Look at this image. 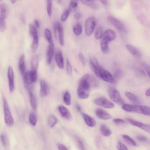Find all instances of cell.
<instances>
[{"instance_id": "d590c367", "label": "cell", "mask_w": 150, "mask_h": 150, "mask_svg": "<svg viewBox=\"0 0 150 150\" xmlns=\"http://www.w3.org/2000/svg\"><path fill=\"white\" fill-rule=\"evenodd\" d=\"M122 137L123 139H124L128 144H129V145H132V146H135L137 145L136 142H135L131 137H130L129 135H126V134H123V135H122Z\"/></svg>"}, {"instance_id": "7c38bea8", "label": "cell", "mask_w": 150, "mask_h": 150, "mask_svg": "<svg viewBox=\"0 0 150 150\" xmlns=\"http://www.w3.org/2000/svg\"><path fill=\"white\" fill-rule=\"evenodd\" d=\"M7 77L8 80L9 90L11 93H13L15 90V76L12 67L9 66L7 70Z\"/></svg>"}, {"instance_id": "f35d334b", "label": "cell", "mask_w": 150, "mask_h": 150, "mask_svg": "<svg viewBox=\"0 0 150 150\" xmlns=\"http://www.w3.org/2000/svg\"><path fill=\"white\" fill-rule=\"evenodd\" d=\"M46 11L47 15L49 17L52 16V0H46Z\"/></svg>"}, {"instance_id": "ffe728a7", "label": "cell", "mask_w": 150, "mask_h": 150, "mask_svg": "<svg viewBox=\"0 0 150 150\" xmlns=\"http://www.w3.org/2000/svg\"><path fill=\"white\" fill-rule=\"evenodd\" d=\"M126 48L127 49V50L129 52V53L135 57L136 58H141V53L140 52V51L134 46L130 45V44H127L125 45Z\"/></svg>"}, {"instance_id": "4316f807", "label": "cell", "mask_w": 150, "mask_h": 150, "mask_svg": "<svg viewBox=\"0 0 150 150\" xmlns=\"http://www.w3.org/2000/svg\"><path fill=\"white\" fill-rule=\"evenodd\" d=\"M125 95L128 98V100H130L131 101H132V103H135V104H138V103H139V98L134 93H132L131 92H129V91H125Z\"/></svg>"}, {"instance_id": "b9f144b4", "label": "cell", "mask_w": 150, "mask_h": 150, "mask_svg": "<svg viewBox=\"0 0 150 150\" xmlns=\"http://www.w3.org/2000/svg\"><path fill=\"white\" fill-rule=\"evenodd\" d=\"M66 69L67 74L69 76H71V75L72 74V73H73V69H72L71 65V64H70V63L69 62V61L68 59H67V60H66Z\"/></svg>"}, {"instance_id": "60d3db41", "label": "cell", "mask_w": 150, "mask_h": 150, "mask_svg": "<svg viewBox=\"0 0 150 150\" xmlns=\"http://www.w3.org/2000/svg\"><path fill=\"white\" fill-rule=\"evenodd\" d=\"M69 15H70V11H69V9H65L61 15V17H60L61 21L65 22L67 19Z\"/></svg>"}, {"instance_id": "e0dca14e", "label": "cell", "mask_w": 150, "mask_h": 150, "mask_svg": "<svg viewBox=\"0 0 150 150\" xmlns=\"http://www.w3.org/2000/svg\"><path fill=\"white\" fill-rule=\"evenodd\" d=\"M58 110L61 115L66 120H70L72 117L70 111L64 105H60L58 106Z\"/></svg>"}, {"instance_id": "6f0895ef", "label": "cell", "mask_w": 150, "mask_h": 150, "mask_svg": "<svg viewBox=\"0 0 150 150\" xmlns=\"http://www.w3.org/2000/svg\"><path fill=\"white\" fill-rule=\"evenodd\" d=\"M103 4L104 5H107V0H100Z\"/></svg>"}, {"instance_id": "836d02e7", "label": "cell", "mask_w": 150, "mask_h": 150, "mask_svg": "<svg viewBox=\"0 0 150 150\" xmlns=\"http://www.w3.org/2000/svg\"><path fill=\"white\" fill-rule=\"evenodd\" d=\"M38 56L37 55H34L31 60V70H37L38 67Z\"/></svg>"}, {"instance_id": "e575fe53", "label": "cell", "mask_w": 150, "mask_h": 150, "mask_svg": "<svg viewBox=\"0 0 150 150\" xmlns=\"http://www.w3.org/2000/svg\"><path fill=\"white\" fill-rule=\"evenodd\" d=\"M63 101L67 105H70L71 104V95L68 91H66L63 94Z\"/></svg>"}, {"instance_id": "8fae6325", "label": "cell", "mask_w": 150, "mask_h": 150, "mask_svg": "<svg viewBox=\"0 0 150 150\" xmlns=\"http://www.w3.org/2000/svg\"><path fill=\"white\" fill-rule=\"evenodd\" d=\"M107 19L108 21L111 23V24L112 25L120 32L125 33L127 32L124 25L120 20L112 16H108L107 17Z\"/></svg>"}, {"instance_id": "f5cc1de1", "label": "cell", "mask_w": 150, "mask_h": 150, "mask_svg": "<svg viewBox=\"0 0 150 150\" xmlns=\"http://www.w3.org/2000/svg\"><path fill=\"white\" fill-rule=\"evenodd\" d=\"M74 17L75 19L79 20V19H80L82 17V15H81V13H80V12H76V13H75V14L74 15Z\"/></svg>"}, {"instance_id": "d4e9b609", "label": "cell", "mask_w": 150, "mask_h": 150, "mask_svg": "<svg viewBox=\"0 0 150 150\" xmlns=\"http://www.w3.org/2000/svg\"><path fill=\"white\" fill-rule=\"evenodd\" d=\"M19 69L20 73L23 75L25 73L26 66H25V55L22 54L19 60Z\"/></svg>"}, {"instance_id": "5bb4252c", "label": "cell", "mask_w": 150, "mask_h": 150, "mask_svg": "<svg viewBox=\"0 0 150 150\" xmlns=\"http://www.w3.org/2000/svg\"><path fill=\"white\" fill-rule=\"evenodd\" d=\"M101 38L103 39L104 40L107 41L108 42H110L113 41L115 39L116 33L114 30H113L111 29H108L105 30L103 32Z\"/></svg>"}, {"instance_id": "f1b7e54d", "label": "cell", "mask_w": 150, "mask_h": 150, "mask_svg": "<svg viewBox=\"0 0 150 150\" xmlns=\"http://www.w3.org/2000/svg\"><path fill=\"white\" fill-rule=\"evenodd\" d=\"M108 43L107 41L104 40L103 39L101 38V41H100V47L101 51L104 53H108L109 52V47H108Z\"/></svg>"}, {"instance_id": "6da1fadb", "label": "cell", "mask_w": 150, "mask_h": 150, "mask_svg": "<svg viewBox=\"0 0 150 150\" xmlns=\"http://www.w3.org/2000/svg\"><path fill=\"white\" fill-rule=\"evenodd\" d=\"M97 80L93 76L86 74L79 80L77 87V96L80 99H87L89 97L90 90L97 86Z\"/></svg>"}, {"instance_id": "4dcf8cb0", "label": "cell", "mask_w": 150, "mask_h": 150, "mask_svg": "<svg viewBox=\"0 0 150 150\" xmlns=\"http://www.w3.org/2000/svg\"><path fill=\"white\" fill-rule=\"evenodd\" d=\"M29 33L32 37L38 36L37 28L33 23L29 24Z\"/></svg>"}, {"instance_id": "3957f363", "label": "cell", "mask_w": 150, "mask_h": 150, "mask_svg": "<svg viewBox=\"0 0 150 150\" xmlns=\"http://www.w3.org/2000/svg\"><path fill=\"white\" fill-rule=\"evenodd\" d=\"M2 103H3V110L4 115V121L5 124L8 127H12L14 124V120L11 114V110L8 103V101L5 97L2 96Z\"/></svg>"}, {"instance_id": "8d00e7d4", "label": "cell", "mask_w": 150, "mask_h": 150, "mask_svg": "<svg viewBox=\"0 0 150 150\" xmlns=\"http://www.w3.org/2000/svg\"><path fill=\"white\" fill-rule=\"evenodd\" d=\"M29 121L32 126H33V127L36 126V125L37 124V117L35 113L31 112L29 114Z\"/></svg>"}, {"instance_id": "4fadbf2b", "label": "cell", "mask_w": 150, "mask_h": 150, "mask_svg": "<svg viewBox=\"0 0 150 150\" xmlns=\"http://www.w3.org/2000/svg\"><path fill=\"white\" fill-rule=\"evenodd\" d=\"M127 121L131 124L132 125H134L135 127H137L145 131H146L148 133L150 132V125L148 124H145L143 122H141L140 121H138L137 120L132 119V118H127Z\"/></svg>"}, {"instance_id": "db71d44e", "label": "cell", "mask_w": 150, "mask_h": 150, "mask_svg": "<svg viewBox=\"0 0 150 150\" xmlns=\"http://www.w3.org/2000/svg\"><path fill=\"white\" fill-rule=\"evenodd\" d=\"M34 25H35V26L37 28H39L40 27V23H39V21L38 20V19H35L34 21Z\"/></svg>"}, {"instance_id": "ba28073f", "label": "cell", "mask_w": 150, "mask_h": 150, "mask_svg": "<svg viewBox=\"0 0 150 150\" xmlns=\"http://www.w3.org/2000/svg\"><path fill=\"white\" fill-rule=\"evenodd\" d=\"M96 25V19L91 16L87 19L85 22V33L87 36H90L93 33Z\"/></svg>"}, {"instance_id": "7a4b0ae2", "label": "cell", "mask_w": 150, "mask_h": 150, "mask_svg": "<svg viewBox=\"0 0 150 150\" xmlns=\"http://www.w3.org/2000/svg\"><path fill=\"white\" fill-rule=\"evenodd\" d=\"M122 108L123 110L127 112H134L147 116L150 115L149 107L147 105H139L136 104H123L122 105Z\"/></svg>"}, {"instance_id": "44dd1931", "label": "cell", "mask_w": 150, "mask_h": 150, "mask_svg": "<svg viewBox=\"0 0 150 150\" xmlns=\"http://www.w3.org/2000/svg\"><path fill=\"white\" fill-rule=\"evenodd\" d=\"M89 64H90V66L91 70H93L94 73L96 75V74L98 71V70L99 67H100V65L99 64L97 59L95 57H90V59L89 60Z\"/></svg>"}, {"instance_id": "d6a6232c", "label": "cell", "mask_w": 150, "mask_h": 150, "mask_svg": "<svg viewBox=\"0 0 150 150\" xmlns=\"http://www.w3.org/2000/svg\"><path fill=\"white\" fill-rule=\"evenodd\" d=\"M73 33L74 34L76 35V36H80L82 32H83V28H82V26L80 24V23H77L74 26H73Z\"/></svg>"}, {"instance_id": "484cf974", "label": "cell", "mask_w": 150, "mask_h": 150, "mask_svg": "<svg viewBox=\"0 0 150 150\" xmlns=\"http://www.w3.org/2000/svg\"><path fill=\"white\" fill-rule=\"evenodd\" d=\"M100 130L101 134L104 137H109L112 134L111 129L107 125L104 124H101L100 125Z\"/></svg>"}, {"instance_id": "7bdbcfd3", "label": "cell", "mask_w": 150, "mask_h": 150, "mask_svg": "<svg viewBox=\"0 0 150 150\" xmlns=\"http://www.w3.org/2000/svg\"><path fill=\"white\" fill-rule=\"evenodd\" d=\"M124 76V73L123 71L120 70V69H118L117 70L115 73H114V77H115V79H121Z\"/></svg>"}, {"instance_id": "bcb514c9", "label": "cell", "mask_w": 150, "mask_h": 150, "mask_svg": "<svg viewBox=\"0 0 150 150\" xmlns=\"http://www.w3.org/2000/svg\"><path fill=\"white\" fill-rule=\"evenodd\" d=\"M0 139L2 144L4 146L6 147L7 145V139H6V137L5 134H1L0 135Z\"/></svg>"}, {"instance_id": "74e56055", "label": "cell", "mask_w": 150, "mask_h": 150, "mask_svg": "<svg viewBox=\"0 0 150 150\" xmlns=\"http://www.w3.org/2000/svg\"><path fill=\"white\" fill-rule=\"evenodd\" d=\"M103 34V29L101 26H98L94 33V37L97 40L100 39L102 38Z\"/></svg>"}, {"instance_id": "c3c4849f", "label": "cell", "mask_w": 150, "mask_h": 150, "mask_svg": "<svg viewBox=\"0 0 150 150\" xmlns=\"http://www.w3.org/2000/svg\"><path fill=\"white\" fill-rule=\"evenodd\" d=\"M137 139L141 142H149V139L147 137H145L144 135H138L137 137Z\"/></svg>"}, {"instance_id": "d6986e66", "label": "cell", "mask_w": 150, "mask_h": 150, "mask_svg": "<svg viewBox=\"0 0 150 150\" xmlns=\"http://www.w3.org/2000/svg\"><path fill=\"white\" fill-rule=\"evenodd\" d=\"M81 115L85 123L87 126L90 127H94L96 125V121L95 119L93 118L91 116L86 113H82Z\"/></svg>"}, {"instance_id": "9a60e30c", "label": "cell", "mask_w": 150, "mask_h": 150, "mask_svg": "<svg viewBox=\"0 0 150 150\" xmlns=\"http://www.w3.org/2000/svg\"><path fill=\"white\" fill-rule=\"evenodd\" d=\"M40 84V96L41 97H46L49 93V86L47 83L44 80H40L39 81Z\"/></svg>"}, {"instance_id": "2e32d148", "label": "cell", "mask_w": 150, "mask_h": 150, "mask_svg": "<svg viewBox=\"0 0 150 150\" xmlns=\"http://www.w3.org/2000/svg\"><path fill=\"white\" fill-rule=\"evenodd\" d=\"M96 115L97 117L101 120H107L112 118V115L110 114L108 112L105 111L103 109L101 108H97L96 110Z\"/></svg>"}, {"instance_id": "5b68a950", "label": "cell", "mask_w": 150, "mask_h": 150, "mask_svg": "<svg viewBox=\"0 0 150 150\" xmlns=\"http://www.w3.org/2000/svg\"><path fill=\"white\" fill-rule=\"evenodd\" d=\"M108 94L111 100L119 105H122L124 104V101L121 96L120 91L114 87H110L108 89Z\"/></svg>"}, {"instance_id": "30bf717a", "label": "cell", "mask_w": 150, "mask_h": 150, "mask_svg": "<svg viewBox=\"0 0 150 150\" xmlns=\"http://www.w3.org/2000/svg\"><path fill=\"white\" fill-rule=\"evenodd\" d=\"M94 103L98 106L106 108H113L115 107L114 104L111 101L104 97L97 98L94 100Z\"/></svg>"}, {"instance_id": "681fc988", "label": "cell", "mask_w": 150, "mask_h": 150, "mask_svg": "<svg viewBox=\"0 0 150 150\" xmlns=\"http://www.w3.org/2000/svg\"><path fill=\"white\" fill-rule=\"evenodd\" d=\"M79 58L80 60L81 61L83 66H85L86 62V59L84 56V54L82 53H79Z\"/></svg>"}, {"instance_id": "816d5d0a", "label": "cell", "mask_w": 150, "mask_h": 150, "mask_svg": "<svg viewBox=\"0 0 150 150\" xmlns=\"http://www.w3.org/2000/svg\"><path fill=\"white\" fill-rule=\"evenodd\" d=\"M144 67L145 68V71H146L147 73V76H148V77H149V66L146 63H144Z\"/></svg>"}, {"instance_id": "f907efd6", "label": "cell", "mask_w": 150, "mask_h": 150, "mask_svg": "<svg viewBox=\"0 0 150 150\" xmlns=\"http://www.w3.org/2000/svg\"><path fill=\"white\" fill-rule=\"evenodd\" d=\"M57 148L59 150H68V148L64 145L60 143L57 144Z\"/></svg>"}, {"instance_id": "9f6ffc18", "label": "cell", "mask_w": 150, "mask_h": 150, "mask_svg": "<svg viewBox=\"0 0 150 150\" xmlns=\"http://www.w3.org/2000/svg\"><path fill=\"white\" fill-rule=\"evenodd\" d=\"M76 107H77V110H78L79 112L81 111V107H80V106L79 104H77V105H76Z\"/></svg>"}, {"instance_id": "8992f818", "label": "cell", "mask_w": 150, "mask_h": 150, "mask_svg": "<svg viewBox=\"0 0 150 150\" xmlns=\"http://www.w3.org/2000/svg\"><path fill=\"white\" fill-rule=\"evenodd\" d=\"M7 16V7L4 3L0 4V32H5L6 29V19Z\"/></svg>"}, {"instance_id": "ac0fdd59", "label": "cell", "mask_w": 150, "mask_h": 150, "mask_svg": "<svg viewBox=\"0 0 150 150\" xmlns=\"http://www.w3.org/2000/svg\"><path fill=\"white\" fill-rule=\"evenodd\" d=\"M54 59H55V62L56 63L57 66H58V67L60 69H62L64 68V59H63V56L62 54V53L58 50L56 52V54H55V56H54Z\"/></svg>"}, {"instance_id": "9c48e42d", "label": "cell", "mask_w": 150, "mask_h": 150, "mask_svg": "<svg viewBox=\"0 0 150 150\" xmlns=\"http://www.w3.org/2000/svg\"><path fill=\"white\" fill-rule=\"evenodd\" d=\"M54 30L55 32L56 37L57 36L59 44L61 46H64V31L62 25L58 22H56L54 25Z\"/></svg>"}, {"instance_id": "1f68e13d", "label": "cell", "mask_w": 150, "mask_h": 150, "mask_svg": "<svg viewBox=\"0 0 150 150\" xmlns=\"http://www.w3.org/2000/svg\"><path fill=\"white\" fill-rule=\"evenodd\" d=\"M78 6V1L77 0H71L69 6V11L70 12H74L76 11Z\"/></svg>"}, {"instance_id": "83f0119b", "label": "cell", "mask_w": 150, "mask_h": 150, "mask_svg": "<svg viewBox=\"0 0 150 150\" xmlns=\"http://www.w3.org/2000/svg\"><path fill=\"white\" fill-rule=\"evenodd\" d=\"M39 36H36L32 37V42L30 45V49L32 52H35L36 51L39 47Z\"/></svg>"}, {"instance_id": "94428289", "label": "cell", "mask_w": 150, "mask_h": 150, "mask_svg": "<svg viewBox=\"0 0 150 150\" xmlns=\"http://www.w3.org/2000/svg\"><path fill=\"white\" fill-rule=\"evenodd\" d=\"M3 0H0V2H2Z\"/></svg>"}, {"instance_id": "680465c9", "label": "cell", "mask_w": 150, "mask_h": 150, "mask_svg": "<svg viewBox=\"0 0 150 150\" xmlns=\"http://www.w3.org/2000/svg\"><path fill=\"white\" fill-rule=\"evenodd\" d=\"M10 2L12 3V4H15L17 0H9Z\"/></svg>"}, {"instance_id": "ee69618b", "label": "cell", "mask_w": 150, "mask_h": 150, "mask_svg": "<svg viewBox=\"0 0 150 150\" xmlns=\"http://www.w3.org/2000/svg\"><path fill=\"white\" fill-rule=\"evenodd\" d=\"M117 148L118 150H127L128 149V147L122 142L118 141L117 144Z\"/></svg>"}, {"instance_id": "91938a15", "label": "cell", "mask_w": 150, "mask_h": 150, "mask_svg": "<svg viewBox=\"0 0 150 150\" xmlns=\"http://www.w3.org/2000/svg\"><path fill=\"white\" fill-rule=\"evenodd\" d=\"M88 1H89V2H93L94 0H87Z\"/></svg>"}, {"instance_id": "cb8c5ba5", "label": "cell", "mask_w": 150, "mask_h": 150, "mask_svg": "<svg viewBox=\"0 0 150 150\" xmlns=\"http://www.w3.org/2000/svg\"><path fill=\"white\" fill-rule=\"evenodd\" d=\"M57 122H58V119L56 118L55 115L53 114L50 115L47 117V125L50 128H53L56 125Z\"/></svg>"}, {"instance_id": "7402d4cb", "label": "cell", "mask_w": 150, "mask_h": 150, "mask_svg": "<svg viewBox=\"0 0 150 150\" xmlns=\"http://www.w3.org/2000/svg\"><path fill=\"white\" fill-rule=\"evenodd\" d=\"M54 46L49 44L46 52V62L48 64H49L52 62V58L54 55Z\"/></svg>"}, {"instance_id": "ab89813d", "label": "cell", "mask_w": 150, "mask_h": 150, "mask_svg": "<svg viewBox=\"0 0 150 150\" xmlns=\"http://www.w3.org/2000/svg\"><path fill=\"white\" fill-rule=\"evenodd\" d=\"M80 1L82 2V4L86 5H87V6H89V7L93 8V9H96L98 8L97 5L96 4L93 3V2H89L87 0H80Z\"/></svg>"}, {"instance_id": "f546056e", "label": "cell", "mask_w": 150, "mask_h": 150, "mask_svg": "<svg viewBox=\"0 0 150 150\" xmlns=\"http://www.w3.org/2000/svg\"><path fill=\"white\" fill-rule=\"evenodd\" d=\"M45 38H46V40L48 42L49 44L54 46V43H53V38H52V33H51L50 29L46 28L45 30Z\"/></svg>"}, {"instance_id": "603a6c76", "label": "cell", "mask_w": 150, "mask_h": 150, "mask_svg": "<svg viewBox=\"0 0 150 150\" xmlns=\"http://www.w3.org/2000/svg\"><path fill=\"white\" fill-rule=\"evenodd\" d=\"M28 92H29V95L30 104L31 107L32 108V109L33 110H35L36 108V107H37L36 97L30 88H28Z\"/></svg>"}, {"instance_id": "52a82bcc", "label": "cell", "mask_w": 150, "mask_h": 150, "mask_svg": "<svg viewBox=\"0 0 150 150\" xmlns=\"http://www.w3.org/2000/svg\"><path fill=\"white\" fill-rule=\"evenodd\" d=\"M23 81L25 85L30 86V84L36 82L38 79L37 70H31L30 71L25 72L23 74Z\"/></svg>"}, {"instance_id": "277c9868", "label": "cell", "mask_w": 150, "mask_h": 150, "mask_svg": "<svg viewBox=\"0 0 150 150\" xmlns=\"http://www.w3.org/2000/svg\"><path fill=\"white\" fill-rule=\"evenodd\" d=\"M96 76L98 78L110 84H114L116 82V79L114 76L108 70L103 68L101 66L99 67Z\"/></svg>"}, {"instance_id": "f6af8a7d", "label": "cell", "mask_w": 150, "mask_h": 150, "mask_svg": "<svg viewBox=\"0 0 150 150\" xmlns=\"http://www.w3.org/2000/svg\"><path fill=\"white\" fill-rule=\"evenodd\" d=\"M76 142H77V144L79 146V148L80 149H85V147H84V144H83V142L77 137H76Z\"/></svg>"}, {"instance_id": "11a10c76", "label": "cell", "mask_w": 150, "mask_h": 150, "mask_svg": "<svg viewBox=\"0 0 150 150\" xmlns=\"http://www.w3.org/2000/svg\"><path fill=\"white\" fill-rule=\"evenodd\" d=\"M145 96H146L147 97H149L150 96V88H148L145 91Z\"/></svg>"}, {"instance_id": "7dc6e473", "label": "cell", "mask_w": 150, "mask_h": 150, "mask_svg": "<svg viewBox=\"0 0 150 150\" xmlns=\"http://www.w3.org/2000/svg\"><path fill=\"white\" fill-rule=\"evenodd\" d=\"M113 122L117 125H120V124H126V121L121 118H114L113 119Z\"/></svg>"}]
</instances>
